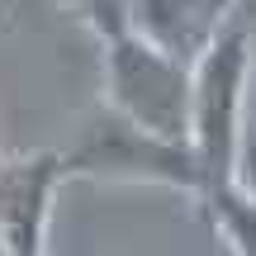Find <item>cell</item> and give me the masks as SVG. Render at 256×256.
I'll list each match as a JSON object with an SVG mask.
<instances>
[{
	"label": "cell",
	"mask_w": 256,
	"mask_h": 256,
	"mask_svg": "<svg viewBox=\"0 0 256 256\" xmlns=\"http://www.w3.org/2000/svg\"><path fill=\"white\" fill-rule=\"evenodd\" d=\"M228 185L256 204V119H247V128H242V138H238V152H232Z\"/></svg>",
	"instance_id": "ba28073f"
},
{
	"label": "cell",
	"mask_w": 256,
	"mask_h": 256,
	"mask_svg": "<svg viewBox=\"0 0 256 256\" xmlns=\"http://www.w3.org/2000/svg\"><path fill=\"white\" fill-rule=\"evenodd\" d=\"M100 104L133 119L138 128L190 142V104H194V66L162 52L142 34H124L114 43H100Z\"/></svg>",
	"instance_id": "3957f363"
},
{
	"label": "cell",
	"mask_w": 256,
	"mask_h": 256,
	"mask_svg": "<svg viewBox=\"0 0 256 256\" xmlns=\"http://www.w3.org/2000/svg\"><path fill=\"white\" fill-rule=\"evenodd\" d=\"M256 72V38L247 14H238L214 48L194 62V104H190V152L200 162L204 194L228 185L232 152L247 128V90ZM200 194V200H204Z\"/></svg>",
	"instance_id": "7a4b0ae2"
},
{
	"label": "cell",
	"mask_w": 256,
	"mask_h": 256,
	"mask_svg": "<svg viewBox=\"0 0 256 256\" xmlns=\"http://www.w3.org/2000/svg\"><path fill=\"white\" fill-rule=\"evenodd\" d=\"M57 10H66L100 43H114V38L133 34V0H57Z\"/></svg>",
	"instance_id": "52a82bcc"
},
{
	"label": "cell",
	"mask_w": 256,
	"mask_h": 256,
	"mask_svg": "<svg viewBox=\"0 0 256 256\" xmlns=\"http://www.w3.org/2000/svg\"><path fill=\"white\" fill-rule=\"evenodd\" d=\"M0 256H10V247H5V238H0Z\"/></svg>",
	"instance_id": "9c48e42d"
},
{
	"label": "cell",
	"mask_w": 256,
	"mask_h": 256,
	"mask_svg": "<svg viewBox=\"0 0 256 256\" xmlns=\"http://www.w3.org/2000/svg\"><path fill=\"white\" fill-rule=\"evenodd\" d=\"M62 185V152L0 147V238L10 256H48V223H52V200Z\"/></svg>",
	"instance_id": "277c9868"
},
{
	"label": "cell",
	"mask_w": 256,
	"mask_h": 256,
	"mask_svg": "<svg viewBox=\"0 0 256 256\" xmlns=\"http://www.w3.org/2000/svg\"><path fill=\"white\" fill-rule=\"evenodd\" d=\"M66 180H104V185H162L180 194H204V176L190 142L138 128L133 119L114 114L110 104H95L76 128V142L62 152Z\"/></svg>",
	"instance_id": "6da1fadb"
},
{
	"label": "cell",
	"mask_w": 256,
	"mask_h": 256,
	"mask_svg": "<svg viewBox=\"0 0 256 256\" xmlns=\"http://www.w3.org/2000/svg\"><path fill=\"white\" fill-rule=\"evenodd\" d=\"M204 214H209L214 238L228 247V256H256V204L247 194H238L232 185H218V190L204 194Z\"/></svg>",
	"instance_id": "8992f818"
},
{
	"label": "cell",
	"mask_w": 256,
	"mask_h": 256,
	"mask_svg": "<svg viewBox=\"0 0 256 256\" xmlns=\"http://www.w3.org/2000/svg\"><path fill=\"white\" fill-rule=\"evenodd\" d=\"M238 14L242 0H133V34L194 66Z\"/></svg>",
	"instance_id": "5b68a950"
}]
</instances>
